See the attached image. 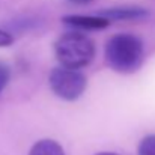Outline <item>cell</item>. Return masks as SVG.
Masks as SVG:
<instances>
[{
    "label": "cell",
    "mask_w": 155,
    "mask_h": 155,
    "mask_svg": "<svg viewBox=\"0 0 155 155\" xmlns=\"http://www.w3.org/2000/svg\"><path fill=\"white\" fill-rule=\"evenodd\" d=\"M143 42L131 33L114 35L105 44V60L108 66L122 74L137 71L143 63Z\"/></svg>",
    "instance_id": "obj_1"
},
{
    "label": "cell",
    "mask_w": 155,
    "mask_h": 155,
    "mask_svg": "<svg viewBox=\"0 0 155 155\" xmlns=\"http://www.w3.org/2000/svg\"><path fill=\"white\" fill-rule=\"evenodd\" d=\"M54 53L60 65L78 69L92 62L95 56V45L84 33L68 32L56 41Z\"/></svg>",
    "instance_id": "obj_2"
},
{
    "label": "cell",
    "mask_w": 155,
    "mask_h": 155,
    "mask_svg": "<svg viewBox=\"0 0 155 155\" xmlns=\"http://www.w3.org/2000/svg\"><path fill=\"white\" fill-rule=\"evenodd\" d=\"M48 81L56 97L65 101H75L83 95L87 86V80L83 72H80L75 68H68L63 65L53 69Z\"/></svg>",
    "instance_id": "obj_3"
},
{
    "label": "cell",
    "mask_w": 155,
    "mask_h": 155,
    "mask_svg": "<svg viewBox=\"0 0 155 155\" xmlns=\"http://www.w3.org/2000/svg\"><path fill=\"white\" fill-rule=\"evenodd\" d=\"M63 23L81 30H100L105 29L110 24V20L104 18L101 15H68L63 18Z\"/></svg>",
    "instance_id": "obj_4"
},
{
    "label": "cell",
    "mask_w": 155,
    "mask_h": 155,
    "mask_svg": "<svg viewBox=\"0 0 155 155\" xmlns=\"http://www.w3.org/2000/svg\"><path fill=\"white\" fill-rule=\"evenodd\" d=\"M100 15L107 20H117V21H125V20H140L148 15V11L143 8H136V6H124V8H111L101 11Z\"/></svg>",
    "instance_id": "obj_5"
},
{
    "label": "cell",
    "mask_w": 155,
    "mask_h": 155,
    "mask_svg": "<svg viewBox=\"0 0 155 155\" xmlns=\"http://www.w3.org/2000/svg\"><path fill=\"white\" fill-rule=\"evenodd\" d=\"M29 155H65V151L57 142L45 139V140H39L38 143H35Z\"/></svg>",
    "instance_id": "obj_6"
},
{
    "label": "cell",
    "mask_w": 155,
    "mask_h": 155,
    "mask_svg": "<svg viewBox=\"0 0 155 155\" xmlns=\"http://www.w3.org/2000/svg\"><path fill=\"white\" fill-rule=\"evenodd\" d=\"M139 155H155V136H148L140 142Z\"/></svg>",
    "instance_id": "obj_7"
},
{
    "label": "cell",
    "mask_w": 155,
    "mask_h": 155,
    "mask_svg": "<svg viewBox=\"0 0 155 155\" xmlns=\"http://www.w3.org/2000/svg\"><path fill=\"white\" fill-rule=\"evenodd\" d=\"M9 77H11V72H9V68L3 63H0V94L3 92V89L6 87L8 81H9Z\"/></svg>",
    "instance_id": "obj_8"
},
{
    "label": "cell",
    "mask_w": 155,
    "mask_h": 155,
    "mask_svg": "<svg viewBox=\"0 0 155 155\" xmlns=\"http://www.w3.org/2000/svg\"><path fill=\"white\" fill-rule=\"evenodd\" d=\"M12 42H14V36L9 32L0 29V47H9Z\"/></svg>",
    "instance_id": "obj_9"
},
{
    "label": "cell",
    "mask_w": 155,
    "mask_h": 155,
    "mask_svg": "<svg viewBox=\"0 0 155 155\" xmlns=\"http://www.w3.org/2000/svg\"><path fill=\"white\" fill-rule=\"evenodd\" d=\"M69 2H72V3H78V5H84V3H89V2H92V0H69Z\"/></svg>",
    "instance_id": "obj_10"
},
{
    "label": "cell",
    "mask_w": 155,
    "mask_h": 155,
    "mask_svg": "<svg viewBox=\"0 0 155 155\" xmlns=\"http://www.w3.org/2000/svg\"><path fill=\"white\" fill-rule=\"evenodd\" d=\"M97 155H117V154H113V152H100Z\"/></svg>",
    "instance_id": "obj_11"
}]
</instances>
